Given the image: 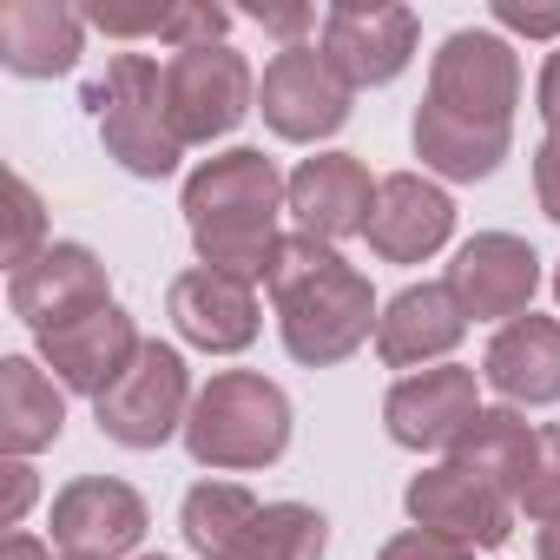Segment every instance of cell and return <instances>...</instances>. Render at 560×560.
Segmentation results:
<instances>
[{"label": "cell", "mask_w": 560, "mask_h": 560, "mask_svg": "<svg viewBox=\"0 0 560 560\" xmlns=\"http://www.w3.org/2000/svg\"><path fill=\"white\" fill-rule=\"evenodd\" d=\"M284 191L291 178L277 172V159H264L257 145H231L211 152L191 178H185V231L205 270H224L237 284H270L277 250H284Z\"/></svg>", "instance_id": "1"}, {"label": "cell", "mask_w": 560, "mask_h": 560, "mask_svg": "<svg viewBox=\"0 0 560 560\" xmlns=\"http://www.w3.org/2000/svg\"><path fill=\"white\" fill-rule=\"evenodd\" d=\"M270 311H277V337H284L291 363L304 370H330L343 357H357L376 330V291L370 277L337 250V244H317V237H284L277 250V270H270Z\"/></svg>", "instance_id": "2"}, {"label": "cell", "mask_w": 560, "mask_h": 560, "mask_svg": "<svg viewBox=\"0 0 560 560\" xmlns=\"http://www.w3.org/2000/svg\"><path fill=\"white\" fill-rule=\"evenodd\" d=\"M291 448V396L257 370H218L191 416H185V455L211 475H250L284 462Z\"/></svg>", "instance_id": "3"}, {"label": "cell", "mask_w": 560, "mask_h": 560, "mask_svg": "<svg viewBox=\"0 0 560 560\" xmlns=\"http://www.w3.org/2000/svg\"><path fill=\"white\" fill-rule=\"evenodd\" d=\"M86 113L100 126V145L132 178H172L185 159V139L165 113V67L145 54H113L106 73L86 86Z\"/></svg>", "instance_id": "4"}, {"label": "cell", "mask_w": 560, "mask_h": 560, "mask_svg": "<svg viewBox=\"0 0 560 560\" xmlns=\"http://www.w3.org/2000/svg\"><path fill=\"white\" fill-rule=\"evenodd\" d=\"M250 106H257V73L231 40L224 47H185L165 60V113H172V132L185 139V152L237 132Z\"/></svg>", "instance_id": "5"}, {"label": "cell", "mask_w": 560, "mask_h": 560, "mask_svg": "<svg viewBox=\"0 0 560 560\" xmlns=\"http://www.w3.org/2000/svg\"><path fill=\"white\" fill-rule=\"evenodd\" d=\"M191 370L172 343H145L132 357V370L93 402L100 416V435L119 442V448H165L172 435H185V416H191Z\"/></svg>", "instance_id": "6"}, {"label": "cell", "mask_w": 560, "mask_h": 560, "mask_svg": "<svg viewBox=\"0 0 560 560\" xmlns=\"http://www.w3.org/2000/svg\"><path fill=\"white\" fill-rule=\"evenodd\" d=\"M350 80L304 40V47H284L270 54L264 80H257V113L264 126L284 139V145H324L350 126Z\"/></svg>", "instance_id": "7"}, {"label": "cell", "mask_w": 560, "mask_h": 560, "mask_svg": "<svg viewBox=\"0 0 560 560\" xmlns=\"http://www.w3.org/2000/svg\"><path fill=\"white\" fill-rule=\"evenodd\" d=\"M429 100L448 106V113H462V119H481V126H514L521 54L494 27H462L429 60Z\"/></svg>", "instance_id": "8"}, {"label": "cell", "mask_w": 560, "mask_h": 560, "mask_svg": "<svg viewBox=\"0 0 560 560\" xmlns=\"http://www.w3.org/2000/svg\"><path fill=\"white\" fill-rule=\"evenodd\" d=\"M416 40H422V21L416 8H396V0H343L317 27V54L350 80V93L402 80L416 60Z\"/></svg>", "instance_id": "9"}, {"label": "cell", "mask_w": 560, "mask_h": 560, "mask_svg": "<svg viewBox=\"0 0 560 560\" xmlns=\"http://www.w3.org/2000/svg\"><path fill=\"white\" fill-rule=\"evenodd\" d=\"M54 553L67 560H119L145 540L152 514H145V494L119 475H80L54 494Z\"/></svg>", "instance_id": "10"}, {"label": "cell", "mask_w": 560, "mask_h": 560, "mask_svg": "<svg viewBox=\"0 0 560 560\" xmlns=\"http://www.w3.org/2000/svg\"><path fill=\"white\" fill-rule=\"evenodd\" d=\"M442 284L455 291L462 317L475 324H514L534 311V291H540V250L514 231H475Z\"/></svg>", "instance_id": "11"}, {"label": "cell", "mask_w": 560, "mask_h": 560, "mask_svg": "<svg viewBox=\"0 0 560 560\" xmlns=\"http://www.w3.org/2000/svg\"><path fill=\"white\" fill-rule=\"evenodd\" d=\"M106 304H113V277L86 244H47L27 270L8 277V311L34 337H54V330L80 324V317H93Z\"/></svg>", "instance_id": "12"}, {"label": "cell", "mask_w": 560, "mask_h": 560, "mask_svg": "<svg viewBox=\"0 0 560 560\" xmlns=\"http://www.w3.org/2000/svg\"><path fill=\"white\" fill-rule=\"evenodd\" d=\"M481 416V376L462 363H435L416 376H396V389L383 396V429L396 448L416 455H448L455 435Z\"/></svg>", "instance_id": "13"}, {"label": "cell", "mask_w": 560, "mask_h": 560, "mask_svg": "<svg viewBox=\"0 0 560 560\" xmlns=\"http://www.w3.org/2000/svg\"><path fill=\"white\" fill-rule=\"evenodd\" d=\"M402 508H409L416 527H429L442 540H462V547H501L514 534V494H501L494 481H481L455 462L422 468L402 488Z\"/></svg>", "instance_id": "14"}, {"label": "cell", "mask_w": 560, "mask_h": 560, "mask_svg": "<svg viewBox=\"0 0 560 560\" xmlns=\"http://www.w3.org/2000/svg\"><path fill=\"white\" fill-rule=\"evenodd\" d=\"M376 185L370 165L357 152H317L291 172V191H284V211L298 224V237H317V244H343V237H363L370 231V211H376Z\"/></svg>", "instance_id": "15"}, {"label": "cell", "mask_w": 560, "mask_h": 560, "mask_svg": "<svg viewBox=\"0 0 560 560\" xmlns=\"http://www.w3.org/2000/svg\"><path fill=\"white\" fill-rule=\"evenodd\" d=\"M165 317H172V330H178L191 350H205V357H237V350H250L257 330H264L257 291L237 284V277H224V270H205V264H191V270L172 277Z\"/></svg>", "instance_id": "16"}, {"label": "cell", "mask_w": 560, "mask_h": 560, "mask_svg": "<svg viewBox=\"0 0 560 560\" xmlns=\"http://www.w3.org/2000/svg\"><path fill=\"white\" fill-rule=\"evenodd\" d=\"M363 237L383 264H422L455 237V198L422 172H389L376 185V211Z\"/></svg>", "instance_id": "17"}, {"label": "cell", "mask_w": 560, "mask_h": 560, "mask_svg": "<svg viewBox=\"0 0 560 560\" xmlns=\"http://www.w3.org/2000/svg\"><path fill=\"white\" fill-rule=\"evenodd\" d=\"M139 350H145V337H139V324H132L119 304H106V311H93V317H80V324L40 337L47 376H54L60 389H73V396H93V402L132 370Z\"/></svg>", "instance_id": "18"}, {"label": "cell", "mask_w": 560, "mask_h": 560, "mask_svg": "<svg viewBox=\"0 0 560 560\" xmlns=\"http://www.w3.org/2000/svg\"><path fill=\"white\" fill-rule=\"evenodd\" d=\"M462 337H468V317H462V304H455L448 284H409L376 317V357L389 370H409V376L448 363Z\"/></svg>", "instance_id": "19"}, {"label": "cell", "mask_w": 560, "mask_h": 560, "mask_svg": "<svg viewBox=\"0 0 560 560\" xmlns=\"http://www.w3.org/2000/svg\"><path fill=\"white\" fill-rule=\"evenodd\" d=\"M481 383L508 409H547L560 402V317H514L481 350Z\"/></svg>", "instance_id": "20"}, {"label": "cell", "mask_w": 560, "mask_h": 560, "mask_svg": "<svg viewBox=\"0 0 560 560\" xmlns=\"http://www.w3.org/2000/svg\"><path fill=\"white\" fill-rule=\"evenodd\" d=\"M86 54V14L60 0H8L0 8V67L14 80H60Z\"/></svg>", "instance_id": "21"}, {"label": "cell", "mask_w": 560, "mask_h": 560, "mask_svg": "<svg viewBox=\"0 0 560 560\" xmlns=\"http://www.w3.org/2000/svg\"><path fill=\"white\" fill-rule=\"evenodd\" d=\"M409 139H416L422 172H435L448 185H475V178H494L501 172V159L514 145V126H481V119H462V113L422 100Z\"/></svg>", "instance_id": "22"}, {"label": "cell", "mask_w": 560, "mask_h": 560, "mask_svg": "<svg viewBox=\"0 0 560 560\" xmlns=\"http://www.w3.org/2000/svg\"><path fill=\"white\" fill-rule=\"evenodd\" d=\"M67 429V389L34 357H0V455L27 462Z\"/></svg>", "instance_id": "23"}, {"label": "cell", "mask_w": 560, "mask_h": 560, "mask_svg": "<svg viewBox=\"0 0 560 560\" xmlns=\"http://www.w3.org/2000/svg\"><path fill=\"white\" fill-rule=\"evenodd\" d=\"M534 422L521 416V409H481L462 435H455V448H448V462L455 468H468V475H481V481H494L501 494H521V475H527V455H534Z\"/></svg>", "instance_id": "24"}, {"label": "cell", "mask_w": 560, "mask_h": 560, "mask_svg": "<svg viewBox=\"0 0 560 560\" xmlns=\"http://www.w3.org/2000/svg\"><path fill=\"white\" fill-rule=\"evenodd\" d=\"M257 494L244 481H198L178 508V527H185V547L198 560H244V540L257 527Z\"/></svg>", "instance_id": "25"}, {"label": "cell", "mask_w": 560, "mask_h": 560, "mask_svg": "<svg viewBox=\"0 0 560 560\" xmlns=\"http://www.w3.org/2000/svg\"><path fill=\"white\" fill-rule=\"evenodd\" d=\"M330 553V521L304 501H270L244 540V560H324Z\"/></svg>", "instance_id": "26"}, {"label": "cell", "mask_w": 560, "mask_h": 560, "mask_svg": "<svg viewBox=\"0 0 560 560\" xmlns=\"http://www.w3.org/2000/svg\"><path fill=\"white\" fill-rule=\"evenodd\" d=\"M514 508L527 514V521H560V422H547L540 435H534V455H527V475H521V494H514Z\"/></svg>", "instance_id": "27"}, {"label": "cell", "mask_w": 560, "mask_h": 560, "mask_svg": "<svg viewBox=\"0 0 560 560\" xmlns=\"http://www.w3.org/2000/svg\"><path fill=\"white\" fill-rule=\"evenodd\" d=\"M54 237H47V211H40V191L14 172L8 178V277L14 270H27L40 250H47Z\"/></svg>", "instance_id": "28"}, {"label": "cell", "mask_w": 560, "mask_h": 560, "mask_svg": "<svg viewBox=\"0 0 560 560\" xmlns=\"http://www.w3.org/2000/svg\"><path fill=\"white\" fill-rule=\"evenodd\" d=\"M376 560H475V547L442 540V534H429V527H402L396 540H383Z\"/></svg>", "instance_id": "29"}, {"label": "cell", "mask_w": 560, "mask_h": 560, "mask_svg": "<svg viewBox=\"0 0 560 560\" xmlns=\"http://www.w3.org/2000/svg\"><path fill=\"white\" fill-rule=\"evenodd\" d=\"M494 27L527 34V40H560V8H534V0H494Z\"/></svg>", "instance_id": "30"}, {"label": "cell", "mask_w": 560, "mask_h": 560, "mask_svg": "<svg viewBox=\"0 0 560 560\" xmlns=\"http://www.w3.org/2000/svg\"><path fill=\"white\" fill-rule=\"evenodd\" d=\"M34 494H40V481H34V468H27V462H8V468H0V527H14V534H21V521H27Z\"/></svg>", "instance_id": "31"}, {"label": "cell", "mask_w": 560, "mask_h": 560, "mask_svg": "<svg viewBox=\"0 0 560 560\" xmlns=\"http://www.w3.org/2000/svg\"><path fill=\"white\" fill-rule=\"evenodd\" d=\"M534 198H540V211L560 224V132H547V139L534 145Z\"/></svg>", "instance_id": "32"}, {"label": "cell", "mask_w": 560, "mask_h": 560, "mask_svg": "<svg viewBox=\"0 0 560 560\" xmlns=\"http://www.w3.org/2000/svg\"><path fill=\"white\" fill-rule=\"evenodd\" d=\"M250 21L264 27V34H284V47H304L298 34H311V27H324L311 8H250Z\"/></svg>", "instance_id": "33"}, {"label": "cell", "mask_w": 560, "mask_h": 560, "mask_svg": "<svg viewBox=\"0 0 560 560\" xmlns=\"http://www.w3.org/2000/svg\"><path fill=\"white\" fill-rule=\"evenodd\" d=\"M534 113L547 119V132H560V47L547 54V67H540V80H534Z\"/></svg>", "instance_id": "34"}, {"label": "cell", "mask_w": 560, "mask_h": 560, "mask_svg": "<svg viewBox=\"0 0 560 560\" xmlns=\"http://www.w3.org/2000/svg\"><path fill=\"white\" fill-rule=\"evenodd\" d=\"M0 560H60V553H54V540H34V534H8Z\"/></svg>", "instance_id": "35"}, {"label": "cell", "mask_w": 560, "mask_h": 560, "mask_svg": "<svg viewBox=\"0 0 560 560\" xmlns=\"http://www.w3.org/2000/svg\"><path fill=\"white\" fill-rule=\"evenodd\" d=\"M534 553H540V560H560V521H547V527L534 534Z\"/></svg>", "instance_id": "36"}, {"label": "cell", "mask_w": 560, "mask_h": 560, "mask_svg": "<svg viewBox=\"0 0 560 560\" xmlns=\"http://www.w3.org/2000/svg\"><path fill=\"white\" fill-rule=\"evenodd\" d=\"M553 304H560V264H553Z\"/></svg>", "instance_id": "37"}, {"label": "cell", "mask_w": 560, "mask_h": 560, "mask_svg": "<svg viewBox=\"0 0 560 560\" xmlns=\"http://www.w3.org/2000/svg\"><path fill=\"white\" fill-rule=\"evenodd\" d=\"M139 560H172V553H139Z\"/></svg>", "instance_id": "38"}, {"label": "cell", "mask_w": 560, "mask_h": 560, "mask_svg": "<svg viewBox=\"0 0 560 560\" xmlns=\"http://www.w3.org/2000/svg\"><path fill=\"white\" fill-rule=\"evenodd\" d=\"M60 560H67V553H60Z\"/></svg>", "instance_id": "39"}]
</instances>
